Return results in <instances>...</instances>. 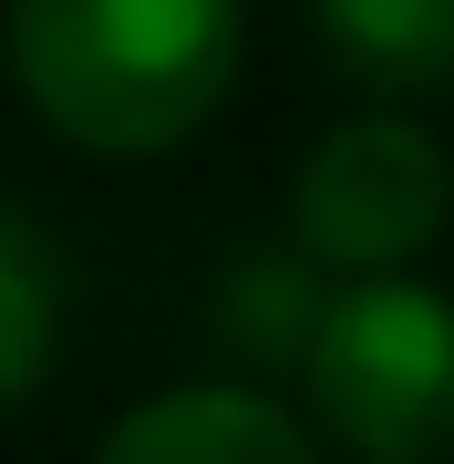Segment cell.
<instances>
[{"mask_svg": "<svg viewBox=\"0 0 454 464\" xmlns=\"http://www.w3.org/2000/svg\"><path fill=\"white\" fill-rule=\"evenodd\" d=\"M11 72L83 155H166L237 83L248 0H11Z\"/></svg>", "mask_w": 454, "mask_h": 464, "instance_id": "6da1fadb", "label": "cell"}, {"mask_svg": "<svg viewBox=\"0 0 454 464\" xmlns=\"http://www.w3.org/2000/svg\"><path fill=\"white\" fill-rule=\"evenodd\" d=\"M310 413L352 464H454V299L362 268L341 299H320L310 341Z\"/></svg>", "mask_w": 454, "mask_h": 464, "instance_id": "7a4b0ae2", "label": "cell"}, {"mask_svg": "<svg viewBox=\"0 0 454 464\" xmlns=\"http://www.w3.org/2000/svg\"><path fill=\"white\" fill-rule=\"evenodd\" d=\"M454 217V166L413 114H352L310 145L300 186H289V227L331 268H403L444 237Z\"/></svg>", "mask_w": 454, "mask_h": 464, "instance_id": "3957f363", "label": "cell"}, {"mask_svg": "<svg viewBox=\"0 0 454 464\" xmlns=\"http://www.w3.org/2000/svg\"><path fill=\"white\" fill-rule=\"evenodd\" d=\"M93 464H320V444L300 413H279L248 382H186V392L135 402L93 444Z\"/></svg>", "mask_w": 454, "mask_h": 464, "instance_id": "277c9868", "label": "cell"}, {"mask_svg": "<svg viewBox=\"0 0 454 464\" xmlns=\"http://www.w3.org/2000/svg\"><path fill=\"white\" fill-rule=\"evenodd\" d=\"M341 72L382 93H444L454 83V0H310Z\"/></svg>", "mask_w": 454, "mask_h": 464, "instance_id": "5b68a950", "label": "cell"}, {"mask_svg": "<svg viewBox=\"0 0 454 464\" xmlns=\"http://www.w3.org/2000/svg\"><path fill=\"white\" fill-rule=\"evenodd\" d=\"M52 351H63V258L32 217L0 207V413L52 382Z\"/></svg>", "mask_w": 454, "mask_h": 464, "instance_id": "8992f818", "label": "cell"}, {"mask_svg": "<svg viewBox=\"0 0 454 464\" xmlns=\"http://www.w3.org/2000/svg\"><path fill=\"white\" fill-rule=\"evenodd\" d=\"M310 320H320V299H310L300 268H248V279L227 289V331H248L258 351H289V362H300Z\"/></svg>", "mask_w": 454, "mask_h": 464, "instance_id": "52a82bcc", "label": "cell"}]
</instances>
